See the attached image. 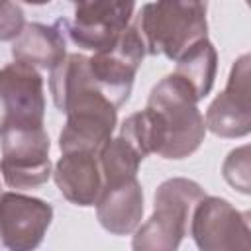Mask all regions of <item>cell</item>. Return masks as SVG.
Listing matches in <instances>:
<instances>
[{
    "mask_svg": "<svg viewBox=\"0 0 251 251\" xmlns=\"http://www.w3.org/2000/svg\"><path fill=\"white\" fill-rule=\"evenodd\" d=\"M190 235L202 251L251 249L249 214L239 212L226 198L202 196L190 218Z\"/></svg>",
    "mask_w": 251,
    "mask_h": 251,
    "instance_id": "6",
    "label": "cell"
},
{
    "mask_svg": "<svg viewBox=\"0 0 251 251\" xmlns=\"http://www.w3.org/2000/svg\"><path fill=\"white\" fill-rule=\"evenodd\" d=\"M67 55V43L55 25L45 24H25L22 31L12 39V57L16 61L27 63L37 69H53Z\"/></svg>",
    "mask_w": 251,
    "mask_h": 251,
    "instance_id": "13",
    "label": "cell"
},
{
    "mask_svg": "<svg viewBox=\"0 0 251 251\" xmlns=\"http://www.w3.org/2000/svg\"><path fill=\"white\" fill-rule=\"evenodd\" d=\"M59 192L75 206H94L104 186L98 153L65 151L53 171Z\"/></svg>",
    "mask_w": 251,
    "mask_h": 251,
    "instance_id": "12",
    "label": "cell"
},
{
    "mask_svg": "<svg viewBox=\"0 0 251 251\" xmlns=\"http://www.w3.org/2000/svg\"><path fill=\"white\" fill-rule=\"evenodd\" d=\"M96 218L112 235H129L143 218V188L137 180L126 178L102 186L96 200Z\"/></svg>",
    "mask_w": 251,
    "mask_h": 251,
    "instance_id": "11",
    "label": "cell"
},
{
    "mask_svg": "<svg viewBox=\"0 0 251 251\" xmlns=\"http://www.w3.org/2000/svg\"><path fill=\"white\" fill-rule=\"evenodd\" d=\"M25 4H31V6H43V4H49L51 0H22Z\"/></svg>",
    "mask_w": 251,
    "mask_h": 251,
    "instance_id": "20",
    "label": "cell"
},
{
    "mask_svg": "<svg viewBox=\"0 0 251 251\" xmlns=\"http://www.w3.org/2000/svg\"><path fill=\"white\" fill-rule=\"evenodd\" d=\"M249 55H241L229 73L224 92H220L206 110V129L218 137L235 139L251 131L249 104Z\"/></svg>",
    "mask_w": 251,
    "mask_h": 251,
    "instance_id": "9",
    "label": "cell"
},
{
    "mask_svg": "<svg viewBox=\"0 0 251 251\" xmlns=\"http://www.w3.org/2000/svg\"><path fill=\"white\" fill-rule=\"evenodd\" d=\"M0 173L12 188H35L49 180V135L43 126H6L0 131Z\"/></svg>",
    "mask_w": 251,
    "mask_h": 251,
    "instance_id": "4",
    "label": "cell"
},
{
    "mask_svg": "<svg viewBox=\"0 0 251 251\" xmlns=\"http://www.w3.org/2000/svg\"><path fill=\"white\" fill-rule=\"evenodd\" d=\"M120 135L126 141H129L139 151L141 157L159 153L161 127H159V120L151 108H145V110L135 112L129 118H126L120 127Z\"/></svg>",
    "mask_w": 251,
    "mask_h": 251,
    "instance_id": "16",
    "label": "cell"
},
{
    "mask_svg": "<svg viewBox=\"0 0 251 251\" xmlns=\"http://www.w3.org/2000/svg\"><path fill=\"white\" fill-rule=\"evenodd\" d=\"M204 188L190 178H169L155 192L151 218L137 226L131 247L137 251H173L188 231L190 218Z\"/></svg>",
    "mask_w": 251,
    "mask_h": 251,
    "instance_id": "3",
    "label": "cell"
},
{
    "mask_svg": "<svg viewBox=\"0 0 251 251\" xmlns=\"http://www.w3.org/2000/svg\"><path fill=\"white\" fill-rule=\"evenodd\" d=\"M208 0H157L135 16L145 51L176 61L190 45L208 35Z\"/></svg>",
    "mask_w": 251,
    "mask_h": 251,
    "instance_id": "2",
    "label": "cell"
},
{
    "mask_svg": "<svg viewBox=\"0 0 251 251\" xmlns=\"http://www.w3.org/2000/svg\"><path fill=\"white\" fill-rule=\"evenodd\" d=\"M141 161L143 157L139 155V151L122 135L110 137L98 151V163H100L104 184L137 176Z\"/></svg>",
    "mask_w": 251,
    "mask_h": 251,
    "instance_id": "15",
    "label": "cell"
},
{
    "mask_svg": "<svg viewBox=\"0 0 251 251\" xmlns=\"http://www.w3.org/2000/svg\"><path fill=\"white\" fill-rule=\"evenodd\" d=\"M0 100L6 110V126H43L45 92L35 67L22 61L2 67Z\"/></svg>",
    "mask_w": 251,
    "mask_h": 251,
    "instance_id": "10",
    "label": "cell"
},
{
    "mask_svg": "<svg viewBox=\"0 0 251 251\" xmlns=\"http://www.w3.org/2000/svg\"><path fill=\"white\" fill-rule=\"evenodd\" d=\"M75 4V20L67 31L75 45L90 51L110 47L116 37L131 24L135 0H71Z\"/></svg>",
    "mask_w": 251,
    "mask_h": 251,
    "instance_id": "7",
    "label": "cell"
},
{
    "mask_svg": "<svg viewBox=\"0 0 251 251\" xmlns=\"http://www.w3.org/2000/svg\"><path fill=\"white\" fill-rule=\"evenodd\" d=\"M24 25L22 8L14 0H0V41H12Z\"/></svg>",
    "mask_w": 251,
    "mask_h": 251,
    "instance_id": "18",
    "label": "cell"
},
{
    "mask_svg": "<svg viewBox=\"0 0 251 251\" xmlns=\"http://www.w3.org/2000/svg\"><path fill=\"white\" fill-rule=\"evenodd\" d=\"M53 220V208L41 198L20 192L0 194V241L12 251L35 249Z\"/></svg>",
    "mask_w": 251,
    "mask_h": 251,
    "instance_id": "8",
    "label": "cell"
},
{
    "mask_svg": "<svg viewBox=\"0 0 251 251\" xmlns=\"http://www.w3.org/2000/svg\"><path fill=\"white\" fill-rule=\"evenodd\" d=\"M4 126H6V110H4V104L0 100V131L4 129Z\"/></svg>",
    "mask_w": 251,
    "mask_h": 251,
    "instance_id": "19",
    "label": "cell"
},
{
    "mask_svg": "<svg viewBox=\"0 0 251 251\" xmlns=\"http://www.w3.org/2000/svg\"><path fill=\"white\" fill-rule=\"evenodd\" d=\"M216 73H218V51L208 37L190 45L176 59L175 75L180 76L194 90L198 102L210 94L216 80Z\"/></svg>",
    "mask_w": 251,
    "mask_h": 251,
    "instance_id": "14",
    "label": "cell"
},
{
    "mask_svg": "<svg viewBox=\"0 0 251 251\" xmlns=\"http://www.w3.org/2000/svg\"><path fill=\"white\" fill-rule=\"evenodd\" d=\"M145 55V43L135 25L129 24L110 47L88 57L90 73L98 88L116 108L129 98L133 78Z\"/></svg>",
    "mask_w": 251,
    "mask_h": 251,
    "instance_id": "5",
    "label": "cell"
},
{
    "mask_svg": "<svg viewBox=\"0 0 251 251\" xmlns=\"http://www.w3.org/2000/svg\"><path fill=\"white\" fill-rule=\"evenodd\" d=\"M159 120L163 159H184L192 155L204 141L206 124L198 110V98L194 90L175 73L161 78L147 100Z\"/></svg>",
    "mask_w": 251,
    "mask_h": 251,
    "instance_id": "1",
    "label": "cell"
},
{
    "mask_svg": "<svg viewBox=\"0 0 251 251\" xmlns=\"http://www.w3.org/2000/svg\"><path fill=\"white\" fill-rule=\"evenodd\" d=\"M222 175L229 186L239 190L241 194L251 192V182H249V145L233 149L224 165H222Z\"/></svg>",
    "mask_w": 251,
    "mask_h": 251,
    "instance_id": "17",
    "label": "cell"
}]
</instances>
